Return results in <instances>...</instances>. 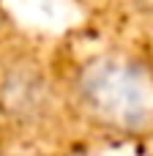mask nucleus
I'll list each match as a JSON object with an SVG mask.
<instances>
[{"label":"nucleus","instance_id":"obj_1","mask_svg":"<svg viewBox=\"0 0 153 156\" xmlns=\"http://www.w3.org/2000/svg\"><path fill=\"white\" fill-rule=\"evenodd\" d=\"M77 96L85 112L118 132L153 126V71L131 58L104 55L79 69Z\"/></svg>","mask_w":153,"mask_h":156},{"label":"nucleus","instance_id":"obj_2","mask_svg":"<svg viewBox=\"0 0 153 156\" xmlns=\"http://www.w3.org/2000/svg\"><path fill=\"white\" fill-rule=\"evenodd\" d=\"M3 107L16 118H33L47 104V85L38 71L33 69H16L5 77L3 85Z\"/></svg>","mask_w":153,"mask_h":156},{"label":"nucleus","instance_id":"obj_3","mask_svg":"<svg viewBox=\"0 0 153 156\" xmlns=\"http://www.w3.org/2000/svg\"><path fill=\"white\" fill-rule=\"evenodd\" d=\"M142 11H148V14H153V0H134Z\"/></svg>","mask_w":153,"mask_h":156}]
</instances>
